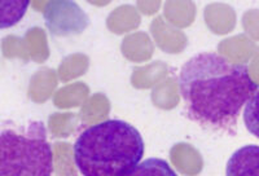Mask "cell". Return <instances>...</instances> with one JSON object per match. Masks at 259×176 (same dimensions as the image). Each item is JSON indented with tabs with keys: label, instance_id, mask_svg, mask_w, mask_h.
Returning a JSON list of instances; mask_svg holds the SVG:
<instances>
[{
	"label": "cell",
	"instance_id": "obj_7",
	"mask_svg": "<svg viewBox=\"0 0 259 176\" xmlns=\"http://www.w3.org/2000/svg\"><path fill=\"white\" fill-rule=\"evenodd\" d=\"M244 123L247 131L259 139V90L245 105Z\"/></svg>",
	"mask_w": 259,
	"mask_h": 176
},
{
	"label": "cell",
	"instance_id": "obj_5",
	"mask_svg": "<svg viewBox=\"0 0 259 176\" xmlns=\"http://www.w3.org/2000/svg\"><path fill=\"white\" fill-rule=\"evenodd\" d=\"M226 176H259V145H245L228 159Z\"/></svg>",
	"mask_w": 259,
	"mask_h": 176
},
{
	"label": "cell",
	"instance_id": "obj_2",
	"mask_svg": "<svg viewBox=\"0 0 259 176\" xmlns=\"http://www.w3.org/2000/svg\"><path fill=\"white\" fill-rule=\"evenodd\" d=\"M73 150L82 176H124L140 163L145 145L133 124L109 119L84 129Z\"/></svg>",
	"mask_w": 259,
	"mask_h": 176
},
{
	"label": "cell",
	"instance_id": "obj_1",
	"mask_svg": "<svg viewBox=\"0 0 259 176\" xmlns=\"http://www.w3.org/2000/svg\"><path fill=\"white\" fill-rule=\"evenodd\" d=\"M179 90L189 119L203 128L235 135L240 112L258 84L245 65L202 52L183 65Z\"/></svg>",
	"mask_w": 259,
	"mask_h": 176
},
{
	"label": "cell",
	"instance_id": "obj_6",
	"mask_svg": "<svg viewBox=\"0 0 259 176\" xmlns=\"http://www.w3.org/2000/svg\"><path fill=\"white\" fill-rule=\"evenodd\" d=\"M124 176H178V173L165 159L148 158Z\"/></svg>",
	"mask_w": 259,
	"mask_h": 176
},
{
	"label": "cell",
	"instance_id": "obj_4",
	"mask_svg": "<svg viewBox=\"0 0 259 176\" xmlns=\"http://www.w3.org/2000/svg\"><path fill=\"white\" fill-rule=\"evenodd\" d=\"M45 21L48 30L55 36L77 35L89 26L90 18L74 2L56 0L45 8Z\"/></svg>",
	"mask_w": 259,
	"mask_h": 176
},
{
	"label": "cell",
	"instance_id": "obj_3",
	"mask_svg": "<svg viewBox=\"0 0 259 176\" xmlns=\"http://www.w3.org/2000/svg\"><path fill=\"white\" fill-rule=\"evenodd\" d=\"M53 153L45 124L32 122L26 134L4 129L0 135V176H52Z\"/></svg>",
	"mask_w": 259,
	"mask_h": 176
}]
</instances>
